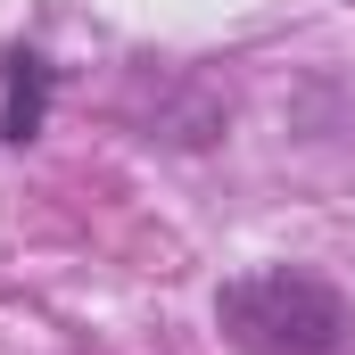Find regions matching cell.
Masks as SVG:
<instances>
[{"label":"cell","mask_w":355,"mask_h":355,"mask_svg":"<svg viewBox=\"0 0 355 355\" xmlns=\"http://www.w3.org/2000/svg\"><path fill=\"white\" fill-rule=\"evenodd\" d=\"M215 322H223V339L240 355H355L347 297L331 281H314V272H289V265L223 281Z\"/></svg>","instance_id":"cell-1"}]
</instances>
